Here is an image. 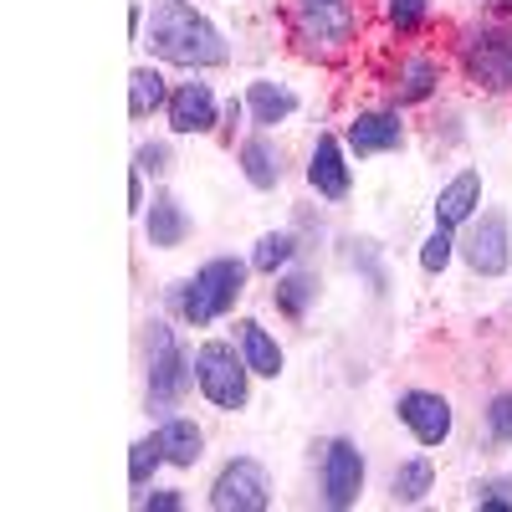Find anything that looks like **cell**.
Segmentation results:
<instances>
[{"label":"cell","instance_id":"obj_10","mask_svg":"<svg viewBox=\"0 0 512 512\" xmlns=\"http://www.w3.org/2000/svg\"><path fill=\"white\" fill-rule=\"evenodd\" d=\"M221 118H226V103L216 98V88H210V82H200V72H190L185 82H175V93H169V108H164L169 134L200 139V134H216Z\"/></svg>","mask_w":512,"mask_h":512},{"label":"cell","instance_id":"obj_1","mask_svg":"<svg viewBox=\"0 0 512 512\" xmlns=\"http://www.w3.org/2000/svg\"><path fill=\"white\" fill-rule=\"evenodd\" d=\"M139 47L159 67H180V72H210V67L231 62L226 31L195 0H149V26H144Z\"/></svg>","mask_w":512,"mask_h":512},{"label":"cell","instance_id":"obj_18","mask_svg":"<svg viewBox=\"0 0 512 512\" xmlns=\"http://www.w3.org/2000/svg\"><path fill=\"white\" fill-rule=\"evenodd\" d=\"M195 221H190V210L180 205V195H169V190H154L149 210H144V241L154 251H180L190 241Z\"/></svg>","mask_w":512,"mask_h":512},{"label":"cell","instance_id":"obj_7","mask_svg":"<svg viewBox=\"0 0 512 512\" xmlns=\"http://www.w3.org/2000/svg\"><path fill=\"white\" fill-rule=\"evenodd\" d=\"M456 251L477 277H507V267H512V221H507V210H477V216L461 226Z\"/></svg>","mask_w":512,"mask_h":512},{"label":"cell","instance_id":"obj_4","mask_svg":"<svg viewBox=\"0 0 512 512\" xmlns=\"http://www.w3.org/2000/svg\"><path fill=\"white\" fill-rule=\"evenodd\" d=\"M456 67L482 93H512V16L472 21L456 31Z\"/></svg>","mask_w":512,"mask_h":512},{"label":"cell","instance_id":"obj_26","mask_svg":"<svg viewBox=\"0 0 512 512\" xmlns=\"http://www.w3.org/2000/svg\"><path fill=\"white\" fill-rule=\"evenodd\" d=\"M164 466V451H159V441L154 436H144V441H134L128 446V487L134 492H144L149 482H154V472Z\"/></svg>","mask_w":512,"mask_h":512},{"label":"cell","instance_id":"obj_22","mask_svg":"<svg viewBox=\"0 0 512 512\" xmlns=\"http://www.w3.org/2000/svg\"><path fill=\"white\" fill-rule=\"evenodd\" d=\"M169 93H175V82L164 77L159 62H139L128 72V118H154L169 108Z\"/></svg>","mask_w":512,"mask_h":512},{"label":"cell","instance_id":"obj_23","mask_svg":"<svg viewBox=\"0 0 512 512\" xmlns=\"http://www.w3.org/2000/svg\"><path fill=\"white\" fill-rule=\"evenodd\" d=\"M436 492V461L431 456H405L390 472V502L395 507H420Z\"/></svg>","mask_w":512,"mask_h":512},{"label":"cell","instance_id":"obj_32","mask_svg":"<svg viewBox=\"0 0 512 512\" xmlns=\"http://www.w3.org/2000/svg\"><path fill=\"white\" fill-rule=\"evenodd\" d=\"M144 26H149V0H128V41H144Z\"/></svg>","mask_w":512,"mask_h":512},{"label":"cell","instance_id":"obj_20","mask_svg":"<svg viewBox=\"0 0 512 512\" xmlns=\"http://www.w3.org/2000/svg\"><path fill=\"white\" fill-rule=\"evenodd\" d=\"M236 349H241V359L251 364L256 379H277V374L287 369V354H282V344H277V333H272L262 318H241V323H236Z\"/></svg>","mask_w":512,"mask_h":512},{"label":"cell","instance_id":"obj_11","mask_svg":"<svg viewBox=\"0 0 512 512\" xmlns=\"http://www.w3.org/2000/svg\"><path fill=\"white\" fill-rule=\"evenodd\" d=\"M395 420L425 446V451H441L456 436V410L441 390H400L395 395Z\"/></svg>","mask_w":512,"mask_h":512},{"label":"cell","instance_id":"obj_31","mask_svg":"<svg viewBox=\"0 0 512 512\" xmlns=\"http://www.w3.org/2000/svg\"><path fill=\"white\" fill-rule=\"evenodd\" d=\"M134 507H144V512H180V507H185V492H180V487H154V492L144 487V492L134 497Z\"/></svg>","mask_w":512,"mask_h":512},{"label":"cell","instance_id":"obj_21","mask_svg":"<svg viewBox=\"0 0 512 512\" xmlns=\"http://www.w3.org/2000/svg\"><path fill=\"white\" fill-rule=\"evenodd\" d=\"M318 272L313 267H287V272H277V287H272V308L287 318V323H303L308 313H313V303H318Z\"/></svg>","mask_w":512,"mask_h":512},{"label":"cell","instance_id":"obj_33","mask_svg":"<svg viewBox=\"0 0 512 512\" xmlns=\"http://www.w3.org/2000/svg\"><path fill=\"white\" fill-rule=\"evenodd\" d=\"M144 169H134V175H128V210H134V216H144L149 210V190H144Z\"/></svg>","mask_w":512,"mask_h":512},{"label":"cell","instance_id":"obj_17","mask_svg":"<svg viewBox=\"0 0 512 512\" xmlns=\"http://www.w3.org/2000/svg\"><path fill=\"white\" fill-rule=\"evenodd\" d=\"M246 113H251V128H262V134H277V128L303 108V98H297L287 82H277V77H251L246 82Z\"/></svg>","mask_w":512,"mask_h":512},{"label":"cell","instance_id":"obj_14","mask_svg":"<svg viewBox=\"0 0 512 512\" xmlns=\"http://www.w3.org/2000/svg\"><path fill=\"white\" fill-rule=\"evenodd\" d=\"M441 77H446V67H441L436 52H405V57L395 62V72H390V103H395V108L431 103V98L441 93Z\"/></svg>","mask_w":512,"mask_h":512},{"label":"cell","instance_id":"obj_27","mask_svg":"<svg viewBox=\"0 0 512 512\" xmlns=\"http://www.w3.org/2000/svg\"><path fill=\"white\" fill-rule=\"evenodd\" d=\"M379 11L395 36H415L425 26V16H431V0H379Z\"/></svg>","mask_w":512,"mask_h":512},{"label":"cell","instance_id":"obj_34","mask_svg":"<svg viewBox=\"0 0 512 512\" xmlns=\"http://www.w3.org/2000/svg\"><path fill=\"white\" fill-rule=\"evenodd\" d=\"M221 123H226V139H236V128H241V123H251V113H246V98H241V93H236V98H226V118H221Z\"/></svg>","mask_w":512,"mask_h":512},{"label":"cell","instance_id":"obj_35","mask_svg":"<svg viewBox=\"0 0 512 512\" xmlns=\"http://www.w3.org/2000/svg\"><path fill=\"white\" fill-rule=\"evenodd\" d=\"M492 11L497 16H512V0H492Z\"/></svg>","mask_w":512,"mask_h":512},{"label":"cell","instance_id":"obj_29","mask_svg":"<svg viewBox=\"0 0 512 512\" xmlns=\"http://www.w3.org/2000/svg\"><path fill=\"white\" fill-rule=\"evenodd\" d=\"M134 169H144V175L164 180L169 169H175V149H169V139H144V144L134 149Z\"/></svg>","mask_w":512,"mask_h":512},{"label":"cell","instance_id":"obj_13","mask_svg":"<svg viewBox=\"0 0 512 512\" xmlns=\"http://www.w3.org/2000/svg\"><path fill=\"white\" fill-rule=\"evenodd\" d=\"M344 144L354 159H374V154H395L405 149V113L395 103L384 108H359L349 123H344Z\"/></svg>","mask_w":512,"mask_h":512},{"label":"cell","instance_id":"obj_36","mask_svg":"<svg viewBox=\"0 0 512 512\" xmlns=\"http://www.w3.org/2000/svg\"><path fill=\"white\" fill-rule=\"evenodd\" d=\"M472 6H482V0H472Z\"/></svg>","mask_w":512,"mask_h":512},{"label":"cell","instance_id":"obj_6","mask_svg":"<svg viewBox=\"0 0 512 512\" xmlns=\"http://www.w3.org/2000/svg\"><path fill=\"white\" fill-rule=\"evenodd\" d=\"M251 379L256 374L231 338H205V344H195V390L205 395L210 410L241 415L251 405Z\"/></svg>","mask_w":512,"mask_h":512},{"label":"cell","instance_id":"obj_3","mask_svg":"<svg viewBox=\"0 0 512 512\" xmlns=\"http://www.w3.org/2000/svg\"><path fill=\"white\" fill-rule=\"evenodd\" d=\"M195 390V349L180 344V333L164 318L149 323V369H144V405L154 420L175 415Z\"/></svg>","mask_w":512,"mask_h":512},{"label":"cell","instance_id":"obj_15","mask_svg":"<svg viewBox=\"0 0 512 512\" xmlns=\"http://www.w3.org/2000/svg\"><path fill=\"white\" fill-rule=\"evenodd\" d=\"M236 164H241V180L251 185V190H277L282 185V175H287V149L272 139V134H246L241 144H236Z\"/></svg>","mask_w":512,"mask_h":512},{"label":"cell","instance_id":"obj_2","mask_svg":"<svg viewBox=\"0 0 512 512\" xmlns=\"http://www.w3.org/2000/svg\"><path fill=\"white\" fill-rule=\"evenodd\" d=\"M246 277H251V262H241V256H210V262L195 267V277L169 282L164 303L180 313V323L210 328L236 313V303L246 297Z\"/></svg>","mask_w":512,"mask_h":512},{"label":"cell","instance_id":"obj_19","mask_svg":"<svg viewBox=\"0 0 512 512\" xmlns=\"http://www.w3.org/2000/svg\"><path fill=\"white\" fill-rule=\"evenodd\" d=\"M154 441L164 451V466H175V472H190L205 456V431L195 425V415H164L154 425Z\"/></svg>","mask_w":512,"mask_h":512},{"label":"cell","instance_id":"obj_30","mask_svg":"<svg viewBox=\"0 0 512 512\" xmlns=\"http://www.w3.org/2000/svg\"><path fill=\"white\" fill-rule=\"evenodd\" d=\"M472 507H482V512H512V477H482L472 487Z\"/></svg>","mask_w":512,"mask_h":512},{"label":"cell","instance_id":"obj_25","mask_svg":"<svg viewBox=\"0 0 512 512\" xmlns=\"http://www.w3.org/2000/svg\"><path fill=\"white\" fill-rule=\"evenodd\" d=\"M456 256H461V251H456V231L436 226L431 236L420 241V272H425V277H441V272L456 262Z\"/></svg>","mask_w":512,"mask_h":512},{"label":"cell","instance_id":"obj_8","mask_svg":"<svg viewBox=\"0 0 512 512\" xmlns=\"http://www.w3.org/2000/svg\"><path fill=\"white\" fill-rule=\"evenodd\" d=\"M205 502L216 512H267L272 507V472L256 456H231L216 482H210Z\"/></svg>","mask_w":512,"mask_h":512},{"label":"cell","instance_id":"obj_5","mask_svg":"<svg viewBox=\"0 0 512 512\" xmlns=\"http://www.w3.org/2000/svg\"><path fill=\"white\" fill-rule=\"evenodd\" d=\"M359 26H364L359 0H292V36L318 62L344 57L359 41Z\"/></svg>","mask_w":512,"mask_h":512},{"label":"cell","instance_id":"obj_12","mask_svg":"<svg viewBox=\"0 0 512 512\" xmlns=\"http://www.w3.org/2000/svg\"><path fill=\"white\" fill-rule=\"evenodd\" d=\"M354 154H349V144L338 139V134H318L313 139V149H308V190L318 195V200H328V205H344L349 195H354V164H349Z\"/></svg>","mask_w":512,"mask_h":512},{"label":"cell","instance_id":"obj_24","mask_svg":"<svg viewBox=\"0 0 512 512\" xmlns=\"http://www.w3.org/2000/svg\"><path fill=\"white\" fill-rule=\"evenodd\" d=\"M297 231H262L256 236V246H251V272H262V277H277V272H287L292 262H297Z\"/></svg>","mask_w":512,"mask_h":512},{"label":"cell","instance_id":"obj_16","mask_svg":"<svg viewBox=\"0 0 512 512\" xmlns=\"http://www.w3.org/2000/svg\"><path fill=\"white\" fill-rule=\"evenodd\" d=\"M482 195H487V180H482V169H456V175L436 190V226L446 231H461L466 221L482 210Z\"/></svg>","mask_w":512,"mask_h":512},{"label":"cell","instance_id":"obj_9","mask_svg":"<svg viewBox=\"0 0 512 512\" xmlns=\"http://www.w3.org/2000/svg\"><path fill=\"white\" fill-rule=\"evenodd\" d=\"M364 477H369V466H364L359 441H349V436L323 441V456H318V492H323V507H333V512L359 507Z\"/></svg>","mask_w":512,"mask_h":512},{"label":"cell","instance_id":"obj_28","mask_svg":"<svg viewBox=\"0 0 512 512\" xmlns=\"http://www.w3.org/2000/svg\"><path fill=\"white\" fill-rule=\"evenodd\" d=\"M482 425H487V441L492 446H512V390H497L482 410Z\"/></svg>","mask_w":512,"mask_h":512}]
</instances>
